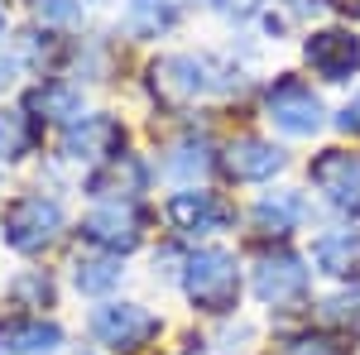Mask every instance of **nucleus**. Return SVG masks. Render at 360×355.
Listing matches in <instances>:
<instances>
[{
	"instance_id": "f257e3e1",
	"label": "nucleus",
	"mask_w": 360,
	"mask_h": 355,
	"mask_svg": "<svg viewBox=\"0 0 360 355\" xmlns=\"http://www.w3.org/2000/svg\"><path fill=\"white\" fill-rule=\"evenodd\" d=\"M178 288H183L188 307L202 312V317H236V307H240V264L221 245L193 250V254H183Z\"/></svg>"
},
{
	"instance_id": "f03ea898",
	"label": "nucleus",
	"mask_w": 360,
	"mask_h": 355,
	"mask_svg": "<svg viewBox=\"0 0 360 355\" xmlns=\"http://www.w3.org/2000/svg\"><path fill=\"white\" fill-rule=\"evenodd\" d=\"M149 82L154 96H164L168 106H188L197 96H212V91H231V63L217 53H168L149 67Z\"/></svg>"
},
{
	"instance_id": "7ed1b4c3",
	"label": "nucleus",
	"mask_w": 360,
	"mask_h": 355,
	"mask_svg": "<svg viewBox=\"0 0 360 355\" xmlns=\"http://www.w3.org/2000/svg\"><path fill=\"white\" fill-rule=\"evenodd\" d=\"M164 322L144 307V302H96L86 312V336L106 355H144L159 341Z\"/></svg>"
},
{
	"instance_id": "20e7f679",
	"label": "nucleus",
	"mask_w": 360,
	"mask_h": 355,
	"mask_svg": "<svg viewBox=\"0 0 360 355\" xmlns=\"http://www.w3.org/2000/svg\"><path fill=\"white\" fill-rule=\"evenodd\" d=\"M63 202L58 197H44V192H20L5 212V245L20 250V254H44L63 235Z\"/></svg>"
},
{
	"instance_id": "39448f33",
	"label": "nucleus",
	"mask_w": 360,
	"mask_h": 355,
	"mask_svg": "<svg viewBox=\"0 0 360 355\" xmlns=\"http://www.w3.org/2000/svg\"><path fill=\"white\" fill-rule=\"evenodd\" d=\"M250 288H255V298L264 302L269 312H283V307H298L307 302V288H312V269H307L303 254H293V250H269V254H259L255 259V269H250Z\"/></svg>"
},
{
	"instance_id": "423d86ee",
	"label": "nucleus",
	"mask_w": 360,
	"mask_h": 355,
	"mask_svg": "<svg viewBox=\"0 0 360 355\" xmlns=\"http://www.w3.org/2000/svg\"><path fill=\"white\" fill-rule=\"evenodd\" d=\"M264 115L274 120V130L283 135L303 139V135H317L322 130V101H317V91L298 77V72H278L274 82L264 86Z\"/></svg>"
},
{
	"instance_id": "0eeeda50",
	"label": "nucleus",
	"mask_w": 360,
	"mask_h": 355,
	"mask_svg": "<svg viewBox=\"0 0 360 355\" xmlns=\"http://www.w3.org/2000/svg\"><path fill=\"white\" fill-rule=\"evenodd\" d=\"M82 240L91 250H106V254H130L144 245V212L135 202H96L82 217Z\"/></svg>"
},
{
	"instance_id": "6e6552de",
	"label": "nucleus",
	"mask_w": 360,
	"mask_h": 355,
	"mask_svg": "<svg viewBox=\"0 0 360 355\" xmlns=\"http://www.w3.org/2000/svg\"><path fill=\"white\" fill-rule=\"evenodd\" d=\"M164 217L183 235H221L226 226H236V207L212 188H183L164 202Z\"/></svg>"
},
{
	"instance_id": "1a4fd4ad",
	"label": "nucleus",
	"mask_w": 360,
	"mask_h": 355,
	"mask_svg": "<svg viewBox=\"0 0 360 355\" xmlns=\"http://www.w3.org/2000/svg\"><path fill=\"white\" fill-rule=\"evenodd\" d=\"M303 58L317 82L341 86L351 77H360V34H351V29H312L303 39Z\"/></svg>"
},
{
	"instance_id": "9d476101",
	"label": "nucleus",
	"mask_w": 360,
	"mask_h": 355,
	"mask_svg": "<svg viewBox=\"0 0 360 355\" xmlns=\"http://www.w3.org/2000/svg\"><path fill=\"white\" fill-rule=\"evenodd\" d=\"M115 154H125V125L115 115L91 110V115H77L72 125H63V159H72V164H106Z\"/></svg>"
},
{
	"instance_id": "9b49d317",
	"label": "nucleus",
	"mask_w": 360,
	"mask_h": 355,
	"mask_svg": "<svg viewBox=\"0 0 360 355\" xmlns=\"http://www.w3.org/2000/svg\"><path fill=\"white\" fill-rule=\"evenodd\" d=\"M307 183L322 192L336 212H360V154L356 149H322L307 164Z\"/></svg>"
},
{
	"instance_id": "f8f14e48",
	"label": "nucleus",
	"mask_w": 360,
	"mask_h": 355,
	"mask_svg": "<svg viewBox=\"0 0 360 355\" xmlns=\"http://www.w3.org/2000/svg\"><path fill=\"white\" fill-rule=\"evenodd\" d=\"M312 273H327L336 283H360V231L356 226H332L307 250Z\"/></svg>"
},
{
	"instance_id": "ddd939ff",
	"label": "nucleus",
	"mask_w": 360,
	"mask_h": 355,
	"mask_svg": "<svg viewBox=\"0 0 360 355\" xmlns=\"http://www.w3.org/2000/svg\"><path fill=\"white\" fill-rule=\"evenodd\" d=\"M144 188H149V164L139 154H115V159L91 168L86 183H82V192L96 197V202H130Z\"/></svg>"
},
{
	"instance_id": "4468645a",
	"label": "nucleus",
	"mask_w": 360,
	"mask_h": 355,
	"mask_svg": "<svg viewBox=\"0 0 360 355\" xmlns=\"http://www.w3.org/2000/svg\"><path fill=\"white\" fill-rule=\"evenodd\" d=\"M283 168H288V154L259 135H240L226 149V173L236 183H274Z\"/></svg>"
},
{
	"instance_id": "2eb2a0df",
	"label": "nucleus",
	"mask_w": 360,
	"mask_h": 355,
	"mask_svg": "<svg viewBox=\"0 0 360 355\" xmlns=\"http://www.w3.org/2000/svg\"><path fill=\"white\" fill-rule=\"evenodd\" d=\"M0 351L5 355H58L63 351V327L44 312H20L0 322Z\"/></svg>"
},
{
	"instance_id": "dca6fc26",
	"label": "nucleus",
	"mask_w": 360,
	"mask_h": 355,
	"mask_svg": "<svg viewBox=\"0 0 360 355\" xmlns=\"http://www.w3.org/2000/svg\"><path fill=\"white\" fill-rule=\"evenodd\" d=\"M307 217H312V207H307L303 192H293V188L264 192V197L250 207V221H255L264 235H293V231L307 226Z\"/></svg>"
},
{
	"instance_id": "f3484780",
	"label": "nucleus",
	"mask_w": 360,
	"mask_h": 355,
	"mask_svg": "<svg viewBox=\"0 0 360 355\" xmlns=\"http://www.w3.org/2000/svg\"><path fill=\"white\" fill-rule=\"evenodd\" d=\"M178 20H183L178 0H125L120 5V29H125V39H139V44L168 39Z\"/></svg>"
},
{
	"instance_id": "a211bd4d",
	"label": "nucleus",
	"mask_w": 360,
	"mask_h": 355,
	"mask_svg": "<svg viewBox=\"0 0 360 355\" xmlns=\"http://www.w3.org/2000/svg\"><path fill=\"white\" fill-rule=\"evenodd\" d=\"M120 283H125V259H120V254L96 250V254H82V259L72 264V288H77L82 298H106Z\"/></svg>"
},
{
	"instance_id": "6ab92c4d",
	"label": "nucleus",
	"mask_w": 360,
	"mask_h": 355,
	"mask_svg": "<svg viewBox=\"0 0 360 355\" xmlns=\"http://www.w3.org/2000/svg\"><path fill=\"white\" fill-rule=\"evenodd\" d=\"M25 110L34 120H53V125H72L82 115V91L72 82H39L29 91Z\"/></svg>"
},
{
	"instance_id": "aec40b11",
	"label": "nucleus",
	"mask_w": 360,
	"mask_h": 355,
	"mask_svg": "<svg viewBox=\"0 0 360 355\" xmlns=\"http://www.w3.org/2000/svg\"><path fill=\"white\" fill-rule=\"evenodd\" d=\"M212 164H217V159H212V139H207V135H183V139L168 144L164 173H168V178H178V183H193V178H202Z\"/></svg>"
},
{
	"instance_id": "412c9836",
	"label": "nucleus",
	"mask_w": 360,
	"mask_h": 355,
	"mask_svg": "<svg viewBox=\"0 0 360 355\" xmlns=\"http://www.w3.org/2000/svg\"><path fill=\"white\" fill-rule=\"evenodd\" d=\"M5 293H10L15 307H29V312H39V307H44V312H49V307L58 302V283H53V273H49V269H25V273H15V278H10V288H5Z\"/></svg>"
},
{
	"instance_id": "4be33fe9",
	"label": "nucleus",
	"mask_w": 360,
	"mask_h": 355,
	"mask_svg": "<svg viewBox=\"0 0 360 355\" xmlns=\"http://www.w3.org/2000/svg\"><path fill=\"white\" fill-rule=\"evenodd\" d=\"M322 322L336 331V336H346V341H360V283L351 288H341L332 298H322Z\"/></svg>"
},
{
	"instance_id": "5701e85b",
	"label": "nucleus",
	"mask_w": 360,
	"mask_h": 355,
	"mask_svg": "<svg viewBox=\"0 0 360 355\" xmlns=\"http://www.w3.org/2000/svg\"><path fill=\"white\" fill-rule=\"evenodd\" d=\"M34 149V125L20 110H0V164H20Z\"/></svg>"
},
{
	"instance_id": "b1692460",
	"label": "nucleus",
	"mask_w": 360,
	"mask_h": 355,
	"mask_svg": "<svg viewBox=\"0 0 360 355\" xmlns=\"http://www.w3.org/2000/svg\"><path fill=\"white\" fill-rule=\"evenodd\" d=\"M34 15L44 20V25H82V0H34Z\"/></svg>"
},
{
	"instance_id": "393cba45",
	"label": "nucleus",
	"mask_w": 360,
	"mask_h": 355,
	"mask_svg": "<svg viewBox=\"0 0 360 355\" xmlns=\"http://www.w3.org/2000/svg\"><path fill=\"white\" fill-rule=\"evenodd\" d=\"M278 355H336V351H332L327 336H312V331H307V336H288V341L278 346Z\"/></svg>"
},
{
	"instance_id": "a878e982",
	"label": "nucleus",
	"mask_w": 360,
	"mask_h": 355,
	"mask_svg": "<svg viewBox=\"0 0 360 355\" xmlns=\"http://www.w3.org/2000/svg\"><path fill=\"white\" fill-rule=\"evenodd\" d=\"M336 130H346V135L360 139V91H356V96H351L341 110H336Z\"/></svg>"
},
{
	"instance_id": "bb28decb",
	"label": "nucleus",
	"mask_w": 360,
	"mask_h": 355,
	"mask_svg": "<svg viewBox=\"0 0 360 355\" xmlns=\"http://www.w3.org/2000/svg\"><path fill=\"white\" fill-rule=\"evenodd\" d=\"M0 39H5V5H0Z\"/></svg>"
},
{
	"instance_id": "cd10ccee",
	"label": "nucleus",
	"mask_w": 360,
	"mask_h": 355,
	"mask_svg": "<svg viewBox=\"0 0 360 355\" xmlns=\"http://www.w3.org/2000/svg\"><path fill=\"white\" fill-rule=\"evenodd\" d=\"M72 355H96V351H72Z\"/></svg>"
},
{
	"instance_id": "c85d7f7f",
	"label": "nucleus",
	"mask_w": 360,
	"mask_h": 355,
	"mask_svg": "<svg viewBox=\"0 0 360 355\" xmlns=\"http://www.w3.org/2000/svg\"><path fill=\"white\" fill-rule=\"evenodd\" d=\"M91 5H106V0H91Z\"/></svg>"
},
{
	"instance_id": "c756f323",
	"label": "nucleus",
	"mask_w": 360,
	"mask_h": 355,
	"mask_svg": "<svg viewBox=\"0 0 360 355\" xmlns=\"http://www.w3.org/2000/svg\"><path fill=\"white\" fill-rule=\"evenodd\" d=\"M197 5H212V0H197Z\"/></svg>"
},
{
	"instance_id": "7c9ffc66",
	"label": "nucleus",
	"mask_w": 360,
	"mask_h": 355,
	"mask_svg": "<svg viewBox=\"0 0 360 355\" xmlns=\"http://www.w3.org/2000/svg\"><path fill=\"white\" fill-rule=\"evenodd\" d=\"M188 355H197V351H188Z\"/></svg>"
},
{
	"instance_id": "2f4dec72",
	"label": "nucleus",
	"mask_w": 360,
	"mask_h": 355,
	"mask_svg": "<svg viewBox=\"0 0 360 355\" xmlns=\"http://www.w3.org/2000/svg\"><path fill=\"white\" fill-rule=\"evenodd\" d=\"M0 355H5V351H0Z\"/></svg>"
}]
</instances>
